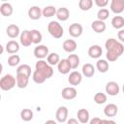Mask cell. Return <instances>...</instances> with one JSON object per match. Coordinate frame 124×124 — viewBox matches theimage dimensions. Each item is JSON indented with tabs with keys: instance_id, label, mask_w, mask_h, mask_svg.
Masks as SVG:
<instances>
[{
	"instance_id": "cell-1",
	"label": "cell",
	"mask_w": 124,
	"mask_h": 124,
	"mask_svg": "<svg viewBox=\"0 0 124 124\" xmlns=\"http://www.w3.org/2000/svg\"><path fill=\"white\" fill-rule=\"evenodd\" d=\"M36 70L33 73V80L36 83H43L46 78H49L52 74L53 70L51 65L46 63L45 60H39L36 62Z\"/></svg>"
},
{
	"instance_id": "cell-2",
	"label": "cell",
	"mask_w": 124,
	"mask_h": 124,
	"mask_svg": "<svg viewBox=\"0 0 124 124\" xmlns=\"http://www.w3.org/2000/svg\"><path fill=\"white\" fill-rule=\"evenodd\" d=\"M105 46L107 48V58L108 61H115L124 50L123 45L113 38H109L106 41Z\"/></svg>"
},
{
	"instance_id": "cell-3",
	"label": "cell",
	"mask_w": 124,
	"mask_h": 124,
	"mask_svg": "<svg viewBox=\"0 0 124 124\" xmlns=\"http://www.w3.org/2000/svg\"><path fill=\"white\" fill-rule=\"evenodd\" d=\"M47 30L49 32V34L53 37V38H61L63 36V33H64V30H63V27L60 25V23H58L57 21L55 20H52L48 23L47 25Z\"/></svg>"
},
{
	"instance_id": "cell-4",
	"label": "cell",
	"mask_w": 124,
	"mask_h": 124,
	"mask_svg": "<svg viewBox=\"0 0 124 124\" xmlns=\"http://www.w3.org/2000/svg\"><path fill=\"white\" fill-rule=\"evenodd\" d=\"M16 85V78L11 74H7L3 76L0 79V88L2 90H10Z\"/></svg>"
},
{
	"instance_id": "cell-5",
	"label": "cell",
	"mask_w": 124,
	"mask_h": 124,
	"mask_svg": "<svg viewBox=\"0 0 124 124\" xmlns=\"http://www.w3.org/2000/svg\"><path fill=\"white\" fill-rule=\"evenodd\" d=\"M48 54V47L45 45H39L34 49V55L39 59H43L46 57Z\"/></svg>"
},
{
	"instance_id": "cell-6",
	"label": "cell",
	"mask_w": 124,
	"mask_h": 124,
	"mask_svg": "<svg viewBox=\"0 0 124 124\" xmlns=\"http://www.w3.org/2000/svg\"><path fill=\"white\" fill-rule=\"evenodd\" d=\"M119 85L115 81H108L106 85V92L110 96H116L119 93Z\"/></svg>"
},
{
	"instance_id": "cell-7",
	"label": "cell",
	"mask_w": 124,
	"mask_h": 124,
	"mask_svg": "<svg viewBox=\"0 0 124 124\" xmlns=\"http://www.w3.org/2000/svg\"><path fill=\"white\" fill-rule=\"evenodd\" d=\"M77 94H78L77 89H76L75 87H72V86H70V87H65V88L61 91V95H62V97H63L65 100H72V99H74V98L77 97Z\"/></svg>"
},
{
	"instance_id": "cell-8",
	"label": "cell",
	"mask_w": 124,
	"mask_h": 124,
	"mask_svg": "<svg viewBox=\"0 0 124 124\" xmlns=\"http://www.w3.org/2000/svg\"><path fill=\"white\" fill-rule=\"evenodd\" d=\"M56 119L59 123H64L67 120V116H68V108L64 106H61L57 108L56 110Z\"/></svg>"
},
{
	"instance_id": "cell-9",
	"label": "cell",
	"mask_w": 124,
	"mask_h": 124,
	"mask_svg": "<svg viewBox=\"0 0 124 124\" xmlns=\"http://www.w3.org/2000/svg\"><path fill=\"white\" fill-rule=\"evenodd\" d=\"M83 28L79 23H73L69 26V34L72 37H79L82 34Z\"/></svg>"
},
{
	"instance_id": "cell-10",
	"label": "cell",
	"mask_w": 124,
	"mask_h": 124,
	"mask_svg": "<svg viewBox=\"0 0 124 124\" xmlns=\"http://www.w3.org/2000/svg\"><path fill=\"white\" fill-rule=\"evenodd\" d=\"M81 79H82L81 74L78 71H73L68 77V81L71 85H78L81 82Z\"/></svg>"
},
{
	"instance_id": "cell-11",
	"label": "cell",
	"mask_w": 124,
	"mask_h": 124,
	"mask_svg": "<svg viewBox=\"0 0 124 124\" xmlns=\"http://www.w3.org/2000/svg\"><path fill=\"white\" fill-rule=\"evenodd\" d=\"M57 68H58L59 73H61V74H68L70 72V70L72 69V66H71L69 60L66 58V59H62V60H60L58 62Z\"/></svg>"
},
{
	"instance_id": "cell-12",
	"label": "cell",
	"mask_w": 124,
	"mask_h": 124,
	"mask_svg": "<svg viewBox=\"0 0 124 124\" xmlns=\"http://www.w3.org/2000/svg\"><path fill=\"white\" fill-rule=\"evenodd\" d=\"M110 9L115 14H120L124 11V0H111Z\"/></svg>"
},
{
	"instance_id": "cell-13",
	"label": "cell",
	"mask_w": 124,
	"mask_h": 124,
	"mask_svg": "<svg viewBox=\"0 0 124 124\" xmlns=\"http://www.w3.org/2000/svg\"><path fill=\"white\" fill-rule=\"evenodd\" d=\"M42 15H43V11L38 6H32L28 10V16L31 19L37 20V19H39L42 16Z\"/></svg>"
},
{
	"instance_id": "cell-14",
	"label": "cell",
	"mask_w": 124,
	"mask_h": 124,
	"mask_svg": "<svg viewBox=\"0 0 124 124\" xmlns=\"http://www.w3.org/2000/svg\"><path fill=\"white\" fill-rule=\"evenodd\" d=\"M29 77L25 74H16V85L19 88H25L28 85Z\"/></svg>"
},
{
	"instance_id": "cell-15",
	"label": "cell",
	"mask_w": 124,
	"mask_h": 124,
	"mask_svg": "<svg viewBox=\"0 0 124 124\" xmlns=\"http://www.w3.org/2000/svg\"><path fill=\"white\" fill-rule=\"evenodd\" d=\"M118 112V108L114 104H108L104 108V113L108 117H114Z\"/></svg>"
},
{
	"instance_id": "cell-16",
	"label": "cell",
	"mask_w": 124,
	"mask_h": 124,
	"mask_svg": "<svg viewBox=\"0 0 124 124\" xmlns=\"http://www.w3.org/2000/svg\"><path fill=\"white\" fill-rule=\"evenodd\" d=\"M20 43L25 46H28L31 44H33L31 32L29 30H23L22 31V33L20 34Z\"/></svg>"
},
{
	"instance_id": "cell-17",
	"label": "cell",
	"mask_w": 124,
	"mask_h": 124,
	"mask_svg": "<svg viewBox=\"0 0 124 124\" xmlns=\"http://www.w3.org/2000/svg\"><path fill=\"white\" fill-rule=\"evenodd\" d=\"M103 53L102 47L99 45H93L88 48V54L91 58H99Z\"/></svg>"
},
{
	"instance_id": "cell-18",
	"label": "cell",
	"mask_w": 124,
	"mask_h": 124,
	"mask_svg": "<svg viewBox=\"0 0 124 124\" xmlns=\"http://www.w3.org/2000/svg\"><path fill=\"white\" fill-rule=\"evenodd\" d=\"M91 27L96 33H103L106 30V23L104 22V20L97 19L92 22Z\"/></svg>"
},
{
	"instance_id": "cell-19",
	"label": "cell",
	"mask_w": 124,
	"mask_h": 124,
	"mask_svg": "<svg viewBox=\"0 0 124 124\" xmlns=\"http://www.w3.org/2000/svg\"><path fill=\"white\" fill-rule=\"evenodd\" d=\"M6 33L11 38H16L19 35V27L16 24H10L6 28Z\"/></svg>"
},
{
	"instance_id": "cell-20",
	"label": "cell",
	"mask_w": 124,
	"mask_h": 124,
	"mask_svg": "<svg viewBox=\"0 0 124 124\" xmlns=\"http://www.w3.org/2000/svg\"><path fill=\"white\" fill-rule=\"evenodd\" d=\"M18 49H19V45H18V43L16 41L11 40V41L7 42V44H6V50H7L8 53H12V54L16 53V52L18 51Z\"/></svg>"
},
{
	"instance_id": "cell-21",
	"label": "cell",
	"mask_w": 124,
	"mask_h": 124,
	"mask_svg": "<svg viewBox=\"0 0 124 124\" xmlns=\"http://www.w3.org/2000/svg\"><path fill=\"white\" fill-rule=\"evenodd\" d=\"M56 16L59 20H67L70 16V12L66 7H61L56 11Z\"/></svg>"
},
{
	"instance_id": "cell-22",
	"label": "cell",
	"mask_w": 124,
	"mask_h": 124,
	"mask_svg": "<svg viewBox=\"0 0 124 124\" xmlns=\"http://www.w3.org/2000/svg\"><path fill=\"white\" fill-rule=\"evenodd\" d=\"M63 48L67 52H73V51H75L76 48H77V43H76V41L75 40H72V39L65 40L64 43H63Z\"/></svg>"
},
{
	"instance_id": "cell-23",
	"label": "cell",
	"mask_w": 124,
	"mask_h": 124,
	"mask_svg": "<svg viewBox=\"0 0 124 124\" xmlns=\"http://www.w3.org/2000/svg\"><path fill=\"white\" fill-rule=\"evenodd\" d=\"M78 119L80 123L86 124L89 121V111L85 108H80L78 111Z\"/></svg>"
},
{
	"instance_id": "cell-24",
	"label": "cell",
	"mask_w": 124,
	"mask_h": 124,
	"mask_svg": "<svg viewBox=\"0 0 124 124\" xmlns=\"http://www.w3.org/2000/svg\"><path fill=\"white\" fill-rule=\"evenodd\" d=\"M13 6L10 3H2L0 6V13L4 16H10L13 14Z\"/></svg>"
},
{
	"instance_id": "cell-25",
	"label": "cell",
	"mask_w": 124,
	"mask_h": 124,
	"mask_svg": "<svg viewBox=\"0 0 124 124\" xmlns=\"http://www.w3.org/2000/svg\"><path fill=\"white\" fill-rule=\"evenodd\" d=\"M82 74L85 77H87V78L92 77L95 74V68H94V66L92 64H90V63H85L82 66Z\"/></svg>"
},
{
	"instance_id": "cell-26",
	"label": "cell",
	"mask_w": 124,
	"mask_h": 124,
	"mask_svg": "<svg viewBox=\"0 0 124 124\" xmlns=\"http://www.w3.org/2000/svg\"><path fill=\"white\" fill-rule=\"evenodd\" d=\"M96 67H97V69H98V71L100 73H106L108 70L109 65L107 62V60H105V59H99L97 61V63H96Z\"/></svg>"
},
{
	"instance_id": "cell-27",
	"label": "cell",
	"mask_w": 124,
	"mask_h": 124,
	"mask_svg": "<svg viewBox=\"0 0 124 124\" xmlns=\"http://www.w3.org/2000/svg\"><path fill=\"white\" fill-rule=\"evenodd\" d=\"M111 24L115 29H120L124 26V17L121 16H116L111 19Z\"/></svg>"
},
{
	"instance_id": "cell-28",
	"label": "cell",
	"mask_w": 124,
	"mask_h": 124,
	"mask_svg": "<svg viewBox=\"0 0 124 124\" xmlns=\"http://www.w3.org/2000/svg\"><path fill=\"white\" fill-rule=\"evenodd\" d=\"M20 117L23 121H30L33 118V111L29 108H23L20 111Z\"/></svg>"
},
{
	"instance_id": "cell-29",
	"label": "cell",
	"mask_w": 124,
	"mask_h": 124,
	"mask_svg": "<svg viewBox=\"0 0 124 124\" xmlns=\"http://www.w3.org/2000/svg\"><path fill=\"white\" fill-rule=\"evenodd\" d=\"M56 9L53 6H46L43 9V16L46 17H50L53 16L54 15H56Z\"/></svg>"
},
{
	"instance_id": "cell-30",
	"label": "cell",
	"mask_w": 124,
	"mask_h": 124,
	"mask_svg": "<svg viewBox=\"0 0 124 124\" xmlns=\"http://www.w3.org/2000/svg\"><path fill=\"white\" fill-rule=\"evenodd\" d=\"M30 32H31V37H32L33 44H39L42 41V39H43L42 33L39 30H37V29H33Z\"/></svg>"
},
{
	"instance_id": "cell-31",
	"label": "cell",
	"mask_w": 124,
	"mask_h": 124,
	"mask_svg": "<svg viewBox=\"0 0 124 124\" xmlns=\"http://www.w3.org/2000/svg\"><path fill=\"white\" fill-rule=\"evenodd\" d=\"M93 5V0H79L78 7L82 11H88Z\"/></svg>"
},
{
	"instance_id": "cell-32",
	"label": "cell",
	"mask_w": 124,
	"mask_h": 124,
	"mask_svg": "<svg viewBox=\"0 0 124 124\" xmlns=\"http://www.w3.org/2000/svg\"><path fill=\"white\" fill-rule=\"evenodd\" d=\"M59 61H60V57L59 54H57L56 52H51L47 55V63L49 65H56L58 64Z\"/></svg>"
},
{
	"instance_id": "cell-33",
	"label": "cell",
	"mask_w": 124,
	"mask_h": 124,
	"mask_svg": "<svg viewBox=\"0 0 124 124\" xmlns=\"http://www.w3.org/2000/svg\"><path fill=\"white\" fill-rule=\"evenodd\" d=\"M72 66V69H76L79 65V57L77 54H70L67 58Z\"/></svg>"
},
{
	"instance_id": "cell-34",
	"label": "cell",
	"mask_w": 124,
	"mask_h": 124,
	"mask_svg": "<svg viewBox=\"0 0 124 124\" xmlns=\"http://www.w3.org/2000/svg\"><path fill=\"white\" fill-rule=\"evenodd\" d=\"M16 74H25L27 76L31 75V67L28 64H22L20 66H18L17 70H16Z\"/></svg>"
},
{
	"instance_id": "cell-35",
	"label": "cell",
	"mask_w": 124,
	"mask_h": 124,
	"mask_svg": "<svg viewBox=\"0 0 124 124\" xmlns=\"http://www.w3.org/2000/svg\"><path fill=\"white\" fill-rule=\"evenodd\" d=\"M94 101L96 104H99V105H102L104 103H106L107 101V95L105 93H102V92H98L95 94L94 96Z\"/></svg>"
},
{
	"instance_id": "cell-36",
	"label": "cell",
	"mask_w": 124,
	"mask_h": 124,
	"mask_svg": "<svg viewBox=\"0 0 124 124\" xmlns=\"http://www.w3.org/2000/svg\"><path fill=\"white\" fill-rule=\"evenodd\" d=\"M20 62V57L17 55V54H12L9 56L8 58V64L12 67L14 66H16L18 63Z\"/></svg>"
},
{
	"instance_id": "cell-37",
	"label": "cell",
	"mask_w": 124,
	"mask_h": 124,
	"mask_svg": "<svg viewBox=\"0 0 124 124\" xmlns=\"http://www.w3.org/2000/svg\"><path fill=\"white\" fill-rule=\"evenodd\" d=\"M108 16H109V12L108 9H105V8L100 9L97 13V17H98V19H101V20L107 19L108 17Z\"/></svg>"
},
{
	"instance_id": "cell-38",
	"label": "cell",
	"mask_w": 124,
	"mask_h": 124,
	"mask_svg": "<svg viewBox=\"0 0 124 124\" xmlns=\"http://www.w3.org/2000/svg\"><path fill=\"white\" fill-rule=\"evenodd\" d=\"M94 1H95L96 5L98 7H101V8L106 7L108 5V0H94Z\"/></svg>"
},
{
	"instance_id": "cell-39",
	"label": "cell",
	"mask_w": 124,
	"mask_h": 124,
	"mask_svg": "<svg viewBox=\"0 0 124 124\" xmlns=\"http://www.w3.org/2000/svg\"><path fill=\"white\" fill-rule=\"evenodd\" d=\"M117 36H118V39H119L121 42L124 43V29L119 30L118 33H117Z\"/></svg>"
},
{
	"instance_id": "cell-40",
	"label": "cell",
	"mask_w": 124,
	"mask_h": 124,
	"mask_svg": "<svg viewBox=\"0 0 124 124\" xmlns=\"http://www.w3.org/2000/svg\"><path fill=\"white\" fill-rule=\"evenodd\" d=\"M101 121H102V119H100L99 117H94L90 121V124H101Z\"/></svg>"
},
{
	"instance_id": "cell-41",
	"label": "cell",
	"mask_w": 124,
	"mask_h": 124,
	"mask_svg": "<svg viewBox=\"0 0 124 124\" xmlns=\"http://www.w3.org/2000/svg\"><path fill=\"white\" fill-rule=\"evenodd\" d=\"M78 119L77 120V119H74V118H71V119H69L68 120V124H78Z\"/></svg>"
},
{
	"instance_id": "cell-42",
	"label": "cell",
	"mask_w": 124,
	"mask_h": 124,
	"mask_svg": "<svg viewBox=\"0 0 124 124\" xmlns=\"http://www.w3.org/2000/svg\"><path fill=\"white\" fill-rule=\"evenodd\" d=\"M115 121L113 120H102L101 121V124H114Z\"/></svg>"
},
{
	"instance_id": "cell-43",
	"label": "cell",
	"mask_w": 124,
	"mask_h": 124,
	"mask_svg": "<svg viewBox=\"0 0 124 124\" xmlns=\"http://www.w3.org/2000/svg\"><path fill=\"white\" fill-rule=\"evenodd\" d=\"M46 124H56V122L54 120H46Z\"/></svg>"
},
{
	"instance_id": "cell-44",
	"label": "cell",
	"mask_w": 124,
	"mask_h": 124,
	"mask_svg": "<svg viewBox=\"0 0 124 124\" xmlns=\"http://www.w3.org/2000/svg\"><path fill=\"white\" fill-rule=\"evenodd\" d=\"M3 51H4L3 46H2V45H0V54H2V53H3Z\"/></svg>"
},
{
	"instance_id": "cell-45",
	"label": "cell",
	"mask_w": 124,
	"mask_h": 124,
	"mask_svg": "<svg viewBox=\"0 0 124 124\" xmlns=\"http://www.w3.org/2000/svg\"><path fill=\"white\" fill-rule=\"evenodd\" d=\"M2 68H3V66H2V64H1V65H0V73L2 72Z\"/></svg>"
},
{
	"instance_id": "cell-46",
	"label": "cell",
	"mask_w": 124,
	"mask_h": 124,
	"mask_svg": "<svg viewBox=\"0 0 124 124\" xmlns=\"http://www.w3.org/2000/svg\"><path fill=\"white\" fill-rule=\"evenodd\" d=\"M122 90H123V93H124V84H123V87H122Z\"/></svg>"
},
{
	"instance_id": "cell-47",
	"label": "cell",
	"mask_w": 124,
	"mask_h": 124,
	"mask_svg": "<svg viewBox=\"0 0 124 124\" xmlns=\"http://www.w3.org/2000/svg\"><path fill=\"white\" fill-rule=\"evenodd\" d=\"M2 1H6V0H2Z\"/></svg>"
}]
</instances>
